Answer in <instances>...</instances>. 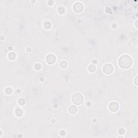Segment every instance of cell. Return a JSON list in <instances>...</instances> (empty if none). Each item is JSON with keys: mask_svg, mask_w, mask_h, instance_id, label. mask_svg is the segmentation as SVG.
I'll return each instance as SVG.
<instances>
[{"mask_svg": "<svg viewBox=\"0 0 138 138\" xmlns=\"http://www.w3.org/2000/svg\"><path fill=\"white\" fill-rule=\"evenodd\" d=\"M118 64L121 68L123 69H128L132 66L133 60L130 56L128 55H123L119 58Z\"/></svg>", "mask_w": 138, "mask_h": 138, "instance_id": "obj_1", "label": "cell"}, {"mask_svg": "<svg viewBox=\"0 0 138 138\" xmlns=\"http://www.w3.org/2000/svg\"><path fill=\"white\" fill-rule=\"evenodd\" d=\"M71 99L73 103L77 105H80L83 103L84 100V97L82 94H81L80 92H75L72 95Z\"/></svg>", "mask_w": 138, "mask_h": 138, "instance_id": "obj_2", "label": "cell"}, {"mask_svg": "<svg viewBox=\"0 0 138 138\" xmlns=\"http://www.w3.org/2000/svg\"><path fill=\"white\" fill-rule=\"evenodd\" d=\"M103 72L106 75H110L113 72L114 67L111 64L107 63L105 64L103 67Z\"/></svg>", "mask_w": 138, "mask_h": 138, "instance_id": "obj_3", "label": "cell"}, {"mask_svg": "<svg viewBox=\"0 0 138 138\" xmlns=\"http://www.w3.org/2000/svg\"><path fill=\"white\" fill-rule=\"evenodd\" d=\"M45 60L48 64L52 65L55 64L56 62V57L54 54H49L47 55V56H46Z\"/></svg>", "mask_w": 138, "mask_h": 138, "instance_id": "obj_4", "label": "cell"}, {"mask_svg": "<svg viewBox=\"0 0 138 138\" xmlns=\"http://www.w3.org/2000/svg\"><path fill=\"white\" fill-rule=\"evenodd\" d=\"M73 9H74V10L76 12V13H79L83 10L84 5H83V3H82L80 2H76L74 4V7H73Z\"/></svg>", "mask_w": 138, "mask_h": 138, "instance_id": "obj_5", "label": "cell"}, {"mask_svg": "<svg viewBox=\"0 0 138 138\" xmlns=\"http://www.w3.org/2000/svg\"><path fill=\"white\" fill-rule=\"evenodd\" d=\"M108 108L112 112H116L119 110V105L116 101H112L108 105Z\"/></svg>", "mask_w": 138, "mask_h": 138, "instance_id": "obj_6", "label": "cell"}, {"mask_svg": "<svg viewBox=\"0 0 138 138\" xmlns=\"http://www.w3.org/2000/svg\"><path fill=\"white\" fill-rule=\"evenodd\" d=\"M68 111L71 114H75L77 112L78 109H77V107L76 106H75V105H71V106L68 107Z\"/></svg>", "mask_w": 138, "mask_h": 138, "instance_id": "obj_7", "label": "cell"}, {"mask_svg": "<svg viewBox=\"0 0 138 138\" xmlns=\"http://www.w3.org/2000/svg\"><path fill=\"white\" fill-rule=\"evenodd\" d=\"M88 70L90 72L93 73L96 71V66L94 64H91L88 67Z\"/></svg>", "mask_w": 138, "mask_h": 138, "instance_id": "obj_8", "label": "cell"}, {"mask_svg": "<svg viewBox=\"0 0 138 138\" xmlns=\"http://www.w3.org/2000/svg\"><path fill=\"white\" fill-rule=\"evenodd\" d=\"M59 66L61 68L65 69V68H67V67L68 66V64L66 61H65V60H63V61H62L59 63Z\"/></svg>", "mask_w": 138, "mask_h": 138, "instance_id": "obj_9", "label": "cell"}, {"mask_svg": "<svg viewBox=\"0 0 138 138\" xmlns=\"http://www.w3.org/2000/svg\"><path fill=\"white\" fill-rule=\"evenodd\" d=\"M16 57V55L15 53H14V52H10V53L8 55V58L11 60L15 59Z\"/></svg>", "mask_w": 138, "mask_h": 138, "instance_id": "obj_10", "label": "cell"}, {"mask_svg": "<svg viewBox=\"0 0 138 138\" xmlns=\"http://www.w3.org/2000/svg\"><path fill=\"white\" fill-rule=\"evenodd\" d=\"M18 103L19 105H23L25 104V100H24L23 99H20L18 100Z\"/></svg>", "mask_w": 138, "mask_h": 138, "instance_id": "obj_11", "label": "cell"}, {"mask_svg": "<svg viewBox=\"0 0 138 138\" xmlns=\"http://www.w3.org/2000/svg\"><path fill=\"white\" fill-rule=\"evenodd\" d=\"M137 76H136V77H135V84H136V85H137Z\"/></svg>", "mask_w": 138, "mask_h": 138, "instance_id": "obj_12", "label": "cell"}]
</instances>
